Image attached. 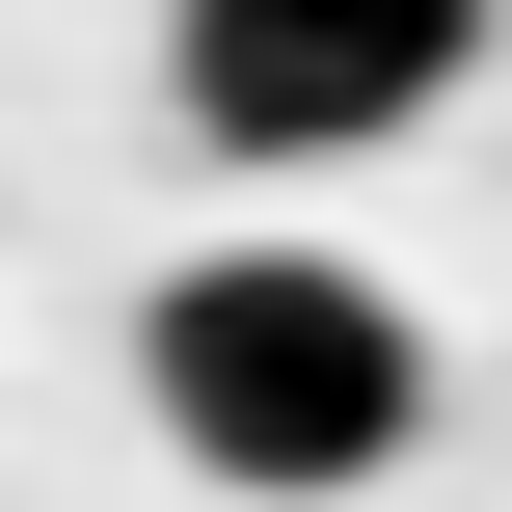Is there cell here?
I'll use <instances>...</instances> for the list:
<instances>
[{
  "label": "cell",
  "instance_id": "cell-2",
  "mask_svg": "<svg viewBox=\"0 0 512 512\" xmlns=\"http://www.w3.org/2000/svg\"><path fill=\"white\" fill-rule=\"evenodd\" d=\"M459 54H486V0H162V81L216 162H378Z\"/></svg>",
  "mask_w": 512,
  "mask_h": 512
},
{
  "label": "cell",
  "instance_id": "cell-1",
  "mask_svg": "<svg viewBox=\"0 0 512 512\" xmlns=\"http://www.w3.org/2000/svg\"><path fill=\"white\" fill-rule=\"evenodd\" d=\"M135 405H162L189 486L324 512V486H378V459L432 432V324H405L351 243H216V270L135 297Z\"/></svg>",
  "mask_w": 512,
  "mask_h": 512
}]
</instances>
